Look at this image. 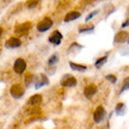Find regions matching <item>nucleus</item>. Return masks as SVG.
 Returning <instances> with one entry per match:
<instances>
[{"label": "nucleus", "instance_id": "nucleus-1", "mask_svg": "<svg viewBox=\"0 0 129 129\" xmlns=\"http://www.w3.org/2000/svg\"><path fill=\"white\" fill-rule=\"evenodd\" d=\"M51 26H53V20H51V18L46 17V18L42 19L41 22L37 23L36 30L38 32H46V31H48L49 29H51Z\"/></svg>", "mask_w": 129, "mask_h": 129}, {"label": "nucleus", "instance_id": "nucleus-2", "mask_svg": "<svg viewBox=\"0 0 129 129\" xmlns=\"http://www.w3.org/2000/svg\"><path fill=\"white\" fill-rule=\"evenodd\" d=\"M106 117V111L104 109V106H97V109L94 110L93 112V121H94V123H102L103 121L105 120Z\"/></svg>", "mask_w": 129, "mask_h": 129}, {"label": "nucleus", "instance_id": "nucleus-3", "mask_svg": "<svg viewBox=\"0 0 129 129\" xmlns=\"http://www.w3.org/2000/svg\"><path fill=\"white\" fill-rule=\"evenodd\" d=\"M10 94L14 99H20L24 96V87L19 84H14L10 88Z\"/></svg>", "mask_w": 129, "mask_h": 129}, {"label": "nucleus", "instance_id": "nucleus-4", "mask_svg": "<svg viewBox=\"0 0 129 129\" xmlns=\"http://www.w3.org/2000/svg\"><path fill=\"white\" fill-rule=\"evenodd\" d=\"M60 84H61V86H63V87H74V86H77L78 83H77V79L74 78L73 75L64 74L63 77L61 78Z\"/></svg>", "mask_w": 129, "mask_h": 129}, {"label": "nucleus", "instance_id": "nucleus-5", "mask_svg": "<svg viewBox=\"0 0 129 129\" xmlns=\"http://www.w3.org/2000/svg\"><path fill=\"white\" fill-rule=\"evenodd\" d=\"M26 69V62L24 59L22 57H18L17 60L14 61L13 63V71L16 74H23Z\"/></svg>", "mask_w": 129, "mask_h": 129}, {"label": "nucleus", "instance_id": "nucleus-6", "mask_svg": "<svg viewBox=\"0 0 129 129\" xmlns=\"http://www.w3.org/2000/svg\"><path fill=\"white\" fill-rule=\"evenodd\" d=\"M62 38H63V35L61 34L59 30H55V31L51 34L50 36L48 37V42L53 44V46H60L61 44V41H62Z\"/></svg>", "mask_w": 129, "mask_h": 129}, {"label": "nucleus", "instance_id": "nucleus-7", "mask_svg": "<svg viewBox=\"0 0 129 129\" xmlns=\"http://www.w3.org/2000/svg\"><path fill=\"white\" fill-rule=\"evenodd\" d=\"M35 88L38 90V88L43 87V86H47V85H49V79L47 77L44 73H41L38 77H36V80H35Z\"/></svg>", "mask_w": 129, "mask_h": 129}, {"label": "nucleus", "instance_id": "nucleus-8", "mask_svg": "<svg viewBox=\"0 0 129 129\" xmlns=\"http://www.w3.org/2000/svg\"><path fill=\"white\" fill-rule=\"evenodd\" d=\"M20 46H22V41L18 37H11L5 42V48L6 49H16V48H19Z\"/></svg>", "mask_w": 129, "mask_h": 129}, {"label": "nucleus", "instance_id": "nucleus-9", "mask_svg": "<svg viewBox=\"0 0 129 129\" xmlns=\"http://www.w3.org/2000/svg\"><path fill=\"white\" fill-rule=\"evenodd\" d=\"M129 34L127 31H118L115 35V38H114V44H121V43H124V42L128 41Z\"/></svg>", "mask_w": 129, "mask_h": 129}, {"label": "nucleus", "instance_id": "nucleus-10", "mask_svg": "<svg viewBox=\"0 0 129 129\" xmlns=\"http://www.w3.org/2000/svg\"><path fill=\"white\" fill-rule=\"evenodd\" d=\"M97 92H98V88H97L96 85L94 84H90L84 90V96L86 97L87 99H91L93 96H96Z\"/></svg>", "mask_w": 129, "mask_h": 129}, {"label": "nucleus", "instance_id": "nucleus-11", "mask_svg": "<svg viewBox=\"0 0 129 129\" xmlns=\"http://www.w3.org/2000/svg\"><path fill=\"white\" fill-rule=\"evenodd\" d=\"M31 29V23H22V24H18V25H16V28H14V32L16 34H19V35H23L25 32H28L29 30Z\"/></svg>", "mask_w": 129, "mask_h": 129}, {"label": "nucleus", "instance_id": "nucleus-12", "mask_svg": "<svg viewBox=\"0 0 129 129\" xmlns=\"http://www.w3.org/2000/svg\"><path fill=\"white\" fill-rule=\"evenodd\" d=\"M80 12H78V11H71V12H68V13L64 16L63 18V22L64 23H69V22H73V20H77L78 18H80Z\"/></svg>", "mask_w": 129, "mask_h": 129}, {"label": "nucleus", "instance_id": "nucleus-13", "mask_svg": "<svg viewBox=\"0 0 129 129\" xmlns=\"http://www.w3.org/2000/svg\"><path fill=\"white\" fill-rule=\"evenodd\" d=\"M81 49H83V46H80L79 43L74 42V43H72V44L69 46L68 49H67V54H68V55H75V54L79 53Z\"/></svg>", "mask_w": 129, "mask_h": 129}, {"label": "nucleus", "instance_id": "nucleus-14", "mask_svg": "<svg viewBox=\"0 0 129 129\" xmlns=\"http://www.w3.org/2000/svg\"><path fill=\"white\" fill-rule=\"evenodd\" d=\"M41 102H42V96L37 93V94H34V96H31L28 99V105H30V106L38 105Z\"/></svg>", "mask_w": 129, "mask_h": 129}, {"label": "nucleus", "instance_id": "nucleus-15", "mask_svg": "<svg viewBox=\"0 0 129 129\" xmlns=\"http://www.w3.org/2000/svg\"><path fill=\"white\" fill-rule=\"evenodd\" d=\"M68 63H69L71 69H73V71H75V72H85V71L87 69V67H86L85 64L75 63V62H73V61H69Z\"/></svg>", "mask_w": 129, "mask_h": 129}, {"label": "nucleus", "instance_id": "nucleus-16", "mask_svg": "<svg viewBox=\"0 0 129 129\" xmlns=\"http://www.w3.org/2000/svg\"><path fill=\"white\" fill-rule=\"evenodd\" d=\"M35 80H36V77L32 73H28L25 75V78H24V85H25V87H29V86H31L32 84H35Z\"/></svg>", "mask_w": 129, "mask_h": 129}, {"label": "nucleus", "instance_id": "nucleus-17", "mask_svg": "<svg viewBox=\"0 0 129 129\" xmlns=\"http://www.w3.org/2000/svg\"><path fill=\"white\" fill-rule=\"evenodd\" d=\"M108 57H109V54H105V55L103 56V57L98 59V60L96 61V63H94V67H96V68H102V67H103V66L106 63Z\"/></svg>", "mask_w": 129, "mask_h": 129}, {"label": "nucleus", "instance_id": "nucleus-18", "mask_svg": "<svg viewBox=\"0 0 129 129\" xmlns=\"http://www.w3.org/2000/svg\"><path fill=\"white\" fill-rule=\"evenodd\" d=\"M125 110H127V108H125L124 103H118L115 108V112L117 114V115H124Z\"/></svg>", "mask_w": 129, "mask_h": 129}, {"label": "nucleus", "instance_id": "nucleus-19", "mask_svg": "<svg viewBox=\"0 0 129 129\" xmlns=\"http://www.w3.org/2000/svg\"><path fill=\"white\" fill-rule=\"evenodd\" d=\"M93 30H94V26L93 25H88V26H80L79 28V34H92Z\"/></svg>", "mask_w": 129, "mask_h": 129}, {"label": "nucleus", "instance_id": "nucleus-20", "mask_svg": "<svg viewBox=\"0 0 129 129\" xmlns=\"http://www.w3.org/2000/svg\"><path fill=\"white\" fill-rule=\"evenodd\" d=\"M57 62H59V55H57L56 53H54V54H53V55L48 59L47 64H48V66H55Z\"/></svg>", "mask_w": 129, "mask_h": 129}, {"label": "nucleus", "instance_id": "nucleus-21", "mask_svg": "<svg viewBox=\"0 0 129 129\" xmlns=\"http://www.w3.org/2000/svg\"><path fill=\"white\" fill-rule=\"evenodd\" d=\"M127 90H129V77L124 78V80H123V83H122V87H121V90H120V94L121 93H123L124 91H127Z\"/></svg>", "mask_w": 129, "mask_h": 129}, {"label": "nucleus", "instance_id": "nucleus-22", "mask_svg": "<svg viewBox=\"0 0 129 129\" xmlns=\"http://www.w3.org/2000/svg\"><path fill=\"white\" fill-rule=\"evenodd\" d=\"M105 79L108 80V81H110L111 84H116V83H117V78H116L115 75H112V74H106Z\"/></svg>", "mask_w": 129, "mask_h": 129}, {"label": "nucleus", "instance_id": "nucleus-23", "mask_svg": "<svg viewBox=\"0 0 129 129\" xmlns=\"http://www.w3.org/2000/svg\"><path fill=\"white\" fill-rule=\"evenodd\" d=\"M99 13V10H94V11H92V12H90V13L86 16V18H85V22H88L90 19H92L96 14H98Z\"/></svg>", "mask_w": 129, "mask_h": 129}, {"label": "nucleus", "instance_id": "nucleus-24", "mask_svg": "<svg viewBox=\"0 0 129 129\" xmlns=\"http://www.w3.org/2000/svg\"><path fill=\"white\" fill-rule=\"evenodd\" d=\"M37 4H38L37 0H31V1H28V3H26V7H28V9H34V7H36Z\"/></svg>", "mask_w": 129, "mask_h": 129}, {"label": "nucleus", "instance_id": "nucleus-25", "mask_svg": "<svg viewBox=\"0 0 129 129\" xmlns=\"http://www.w3.org/2000/svg\"><path fill=\"white\" fill-rule=\"evenodd\" d=\"M46 71L47 72H49L48 74H54L55 73V71H56V68H55V66H48Z\"/></svg>", "mask_w": 129, "mask_h": 129}, {"label": "nucleus", "instance_id": "nucleus-26", "mask_svg": "<svg viewBox=\"0 0 129 129\" xmlns=\"http://www.w3.org/2000/svg\"><path fill=\"white\" fill-rule=\"evenodd\" d=\"M122 28H127V26H129V18L127 19V20H124L123 23H122V25H121Z\"/></svg>", "mask_w": 129, "mask_h": 129}, {"label": "nucleus", "instance_id": "nucleus-27", "mask_svg": "<svg viewBox=\"0 0 129 129\" xmlns=\"http://www.w3.org/2000/svg\"><path fill=\"white\" fill-rule=\"evenodd\" d=\"M127 13H128V16H129V6H128V10H127Z\"/></svg>", "mask_w": 129, "mask_h": 129}, {"label": "nucleus", "instance_id": "nucleus-28", "mask_svg": "<svg viewBox=\"0 0 129 129\" xmlns=\"http://www.w3.org/2000/svg\"><path fill=\"white\" fill-rule=\"evenodd\" d=\"M127 42H128V44H129V37H128V41H127Z\"/></svg>", "mask_w": 129, "mask_h": 129}]
</instances>
